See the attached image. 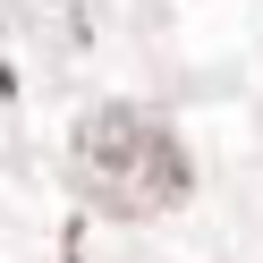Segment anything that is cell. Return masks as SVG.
<instances>
[{
	"mask_svg": "<svg viewBox=\"0 0 263 263\" xmlns=\"http://www.w3.org/2000/svg\"><path fill=\"white\" fill-rule=\"evenodd\" d=\"M195 170L178 153V136L136 102H102L85 127H77V195L119 221H144V212H170L187 204Z\"/></svg>",
	"mask_w": 263,
	"mask_h": 263,
	"instance_id": "1",
	"label": "cell"
}]
</instances>
